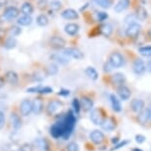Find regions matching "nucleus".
<instances>
[{
  "instance_id": "35",
  "label": "nucleus",
  "mask_w": 151,
  "mask_h": 151,
  "mask_svg": "<svg viewBox=\"0 0 151 151\" xmlns=\"http://www.w3.org/2000/svg\"><path fill=\"white\" fill-rule=\"evenodd\" d=\"M21 33H22V29L19 26H12L9 29V35L10 37H12V38L19 36Z\"/></svg>"
},
{
  "instance_id": "47",
  "label": "nucleus",
  "mask_w": 151,
  "mask_h": 151,
  "mask_svg": "<svg viewBox=\"0 0 151 151\" xmlns=\"http://www.w3.org/2000/svg\"><path fill=\"white\" fill-rule=\"evenodd\" d=\"M42 86H35V87H31L29 89H27V92H30V93H39L40 89H41Z\"/></svg>"
},
{
  "instance_id": "39",
  "label": "nucleus",
  "mask_w": 151,
  "mask_h": 151,
  "mask_svg": "<svg viewBox=\"0 0 151 151\" xmlns=\"http://www.w3.org/2000/svg\"><path fill=\"white\" fill-rule=\"evenodd\" d=\"M108 17H109V15H108V13L106 12H103V11H101V12H98L97 13V19H98L99 22H103L105 21V20L108 19Z\"/></svg>"
},
{
  "instance_id": "59",
  "label": "nucleus",
  "mask_w": 151,
  "mask_h": 151,
  "mask_svg": "<svg viewBox=\"0 0 151 151\" xmlns=\"http://www.w3.org/2000/svg\"><path fill=\"white\" fill-rule=\"evenodd\" d=\"M13 151H22L21 148H19V149H17V150H13Z\"/></svg>"
},
{
  "instance_id": "4",
  "label": "nucleus",
  "mask_w": 151,
  "mask_h": 151,
  "mask_svg": "<svg viewBox=\"0 0 151 151\" xmlns=\"http://www.w3.org/2000/svg\"><path fill=\"white\" fill-rule=\"evenodd\" d=\"M62 53L66 55L67 58H75V59H82L84 58L81 50L76 47H67V48H65V50H63Z\"/></svg>"
},
{
  "instance_id": "22",
  "label": "nucleus",
  "mask_w": 151,
  "mask_h": 151,
  "mask_svg": "<svg viewBox=\"0 0 151 151\" xmlns=\"http://www.w3.org/2000/svg\"><path fill=\"white\" fill-rule=\"evenodd\" d=\"M112 82L114 84L118 85V86H122L124 84L125 82V77L124 75L121 72H116L112 76Z\"/></svg>"
},
{
  "instance_id": "15",
  "label": "nucleus",
  "mask_w": 151,
  "mask_h": 151,
  "mask_svg": "<svg viewBox=\"0 0 151 151\" xmlns=\"http://www.w3.org/2000/svg\"><path fill=\"white\" fill-rule=\"evenodd\" d=\"M61 17L66 20H76V19H78L79 15L76 10L68 8V9H65L64 11H62Z\"/></svg>"
},
{
  "instance_id": "54",
  "label": "nucleus",
  "mask_w": 151,
  "mask_h": 151,
  "mask_svg": "<svg viewBox=\"0 0 151 151\" xmlns=\"http://www.w3.org/2000/svg\"><path fill=\"white\" fill-rule=\"evenodd\" d=\"M112 142H113V143H119V138L118 137H114L112 139Z\"/></svg>"
},
{
  "instance_id": "37",
  "label": "nucleus",
  "mask_w": 151,
  "mask_h": 151,
  "mask_svg": "<svg viewBox=\"0 0 151 151\" xmlns=\"http://www.w3.org/2000/svg\"><path fill=\"white\" fill-rule=\"evenodd\" d=\"M72 106H73V109L75 111L76 114H79L81 110V105H80V101L78 99H74L73 102H72Z\"/></svg>"
},
{
  "instance_id": "30",
  "label": "nucleus",
  "mask_w": 151,
  "mask_h": 151,
  "mask_svg": "<svg viewBox=\"0 0 151 151\" xmlns=\"http://www.w3.org/2000/svg\"><path fill=\"white\" fill-rule=\"evenodd\" d=\"M85 72H86L87 76H89L92 80H97V79H98V76H99L98 72H97V70L94 67H92V66L87 67L86 70H85Z\"/></svg>"
},
{
  "instance_id": "28",
  "label": "nucleus",
  "mask_w": 151,
  "mask_h": 151,
  "mask_svg": "<svg viewBox=\"0 0 151 151\" xmlns=\"http://www.w3.org/2000/svg\"><path fill=\"white\" fill-rule=\"evenodd\" d=\"M17 23H18L20 26H29L31 23H32V17L28 15H23L17 20Z\"/></svg>"
},
{
  "instance_id": "24",
  "label": "nucleus",
  "mask_w": 151,
  "mask_h": 151,
  "mask_svg": "<svg viewBox=\"0 0 151 151\" xmlns=\"http://www.w3.org/2000/svg\"><path fill=\"white\" fill-rule=\"evenodd\" d=\"M42 108H44V104H42V99L37 98L33 101V112L36 114V115H39V114L42 113Z\"/></svg>"
},
{
  "instance_id": "49",
  "label": "nucleus",
  "mask_w": 151,
  "mask_h": 151,
  "mask_svg": "<svg viewBox=\"0 0 151 151\" xmlns=\"http://www.w3.org/2000/svg\"><path fill=\"white\" fill-rule=\"evenodd\" d=\"M21 149H22V151H33L32 147H31L29 144H24L21 147Z\"/></svg>"
},
{
  "instance_id": "53",
  "label": "nucleus",
  "mask_w": 151,
  "mask_h": 151,
  "mask_svg": "<svg viewBox=\"0 0 151 151\" xmlns=\"http://www.w3.org/2000/svg\"><path fill=\"white\" fill-rule=\"evenodd\" d=\"M147 112H148V116H149V121H151V103L149 105V107H148Z\"/></svg>"
},
{
  "instance_id": "56",
  "label": "nucleus",
  "mask_w": 151,
  "mask_h": 151,
  "mask_svg": "<svg viewBox=\"0 0 151 151\" xmlns=\"http://www.w3.org/2000/svg\"><path fill=\"white\" fill-rule=\"evenodd\" d=\"M3 86V80H2V78L0 77V87Z\"/></svg>"
},
{
  "instance_id": "26",
  "label": "nucleus",
  "mask_w": 151,
  "mask_h": 151,
  "mask_svg": "<svg viewBox=\"0 0 151 151\" xmlns=\"http://www.w3.org/2000/svg\"><path fill=\"white\" fill-rule=\"evenodd\" d=\"M100 30V33L102 34V35H104L105 37H110L111 34L113 33V27L112 25L110 24H102L101 26L99 28Z\"/></svg>"
},
{
  "instance_id": "27",
  "label": "nucleus",
  "mask_w": 151,
  "mask_h": 151,
  "mask_svg": "<svg viewBox=\"0 0 151 151\" xmlns=\"http://www.w3.org/2000/svg\"><path fill=\"white\" fill-rule=\"evenodd\" d=\"M21 12L24 14V15H28L30 16L31 14L34 12V7L33 5L30 3V2H25L23 3L22 7H21Z\"/></svg>"
},
{
  "instance_id": "14",
  "label": "nucleus",
  "mask_w": 151,
  "mask_h": 151,
  "mask_svg": "<svg viewBox=\"0 0 151 151\" xmlns=\"http://www.w3.org/2000/svg\"><path fill=\"white\" fill-rule=\"evenodd\" d=\"M101 127L102 129L107 130V132H112L116 129V122L111 118H106L102 121Z\"/></svg>"
},
{
  "instance_id": "10",
  "label": "nucleus",
  "mask_w": 151,
  "mask_h": 151,
  "mask_svg": "<svg viewBox=\"0 0 151 151\" xmlns=\"http://www.w3.org/2000/svg\"><path fill=\"white\" fill-rule=\"evenodd\" d=\"M116 91H118V95L122 101H127L130 98V96H132V91H130L129 87L125 86V85L119 86Z\"/></svg>"
},
{
  "instance_id": "11",
  "label": "nucleus",
  "mask_w": 151,
  "mask_h": 151,
  "mask_svg": "<svg viewBox=\"0 0 151 151\" xmlns=\"http://www.w3.org/2000/svg\"><path fill=\"white\" fill-rule=\"evenodd\" d=\"M90 139L95 144H101L105 140V135L102 132L95 129L90 133Z\"/></svg>"
},
{
  "instance_id": "42",
  "label": "nucleus",
  "mask_w": 151,
  "mask_h": 151,
  "mask_svg": "<svg viewBox=\"0 0 151 151\" xmlns=\"http://www.w3.org/2000/svg\"><path fill=\"white\" fill-rule=\"evenodd\" d=\"M129 140H124V141H122V142H119V143H116V145L115 147H113L112 149H111V151H114V150H118V149H119V148H122V147H124V146H125L127 143H129Z\"/></svg>"
},
{
  "instance_id": "19",
  "label": "nucleus",
  "mask_w": 151,
  "mask_h": 151,
  "mask_svg": "<svg viewBox=\"0 0 151 151\" xmlns=\"http://www.w3.org/2000/svg\"><path fill=\"white\" fill-rule=\"evenodd\" d=\"M64 31L69 36H75L79 31V26L77 24H75V23H70V24L65 25Z\"/></svg>"
},
{
  "instance_id": "20",
  "label": "nucleus",
  "mask_w": 151,
  "mask_h": 151,
  "mask_svg": "<svg viewBox=\"0 0 151 151\" xmlns=\"http://www.w3.org/2000/svg\"><path fill=\"white\" fill-rule=\"evenodd\" d=\"M5 79H6V81L8 83L16 84L19 80V77H18V74H17L15 71L9 70V71H7L6 74H5Z\"/></svg>"
},
{
  "instance_id": "2",
  "label": "nucleus",
  "mask_w": 151,
  "mask_h": 151,
  "mask_svg": "<svg viewBox=\"0 0 151 151\" xmlns=\"http://www.w3.org/2000/svg\"><path fill=\"white\" fill-rule=\"evenodd\" d=\"M109 63L112 65L113 68H119L124 64V58L121 53L118 52H112L109 58Z\"/></svg>"
},
{
  "instance_id": "34",
  "label": "nucleus",
  "mask_w": 151,
  "mask_h": 151,
  "mask_svg": "<svg viewBox=\"0 0 151 151\" xmlns=\"http://www.w3.org/2000/svg\"><path fill=\"white\" fill-rule=\"evenodd\" d=\"M37 24H38L39 26H41V27L47 26V25L48 24L47 17L45 15H44V14H41V15L38 16V18H37Z\"/></svg>"
},
{
  "instance_id": "8",
  "label": "nucleus",
  "mask_w": 151,
  "mask_h": 151,
  "mask_svg": "<svg viewBox=\"0 0 151 151\" xmlns=\"http://www.w3.org/2000/svg\"><path fill=\"white\" fill-rule=\"evenodd\" d=\"M50 47L55 50H61L65 47V42L64 39H62L61 37H52V39L50 40Z\"/></svg>"
},
{
  "instance_id": "18",
  "label": "nucleus",
  "mask_w": 151,
  "mask_h": 151,
  "mask_svg": "<svg viewBox=\"0 0 151 151\" xmlns=\"http://www.w3.org/2000/svg\"><path fill=\"white\" fill-rule=\"evenodd\" d=\"M81 105V109H83L84 111H91V109L93 108V100L89 98V97L83 96L80 101Z\"/></svg>"
},
{
  "instance_id": "13",
  "label": "nucleus",
  "mask_w": 151,
  "mask_h": 151,
  "mask_svg": "<svg viewBox=\"0 0 151 151\" xmlns=\"http://www.w3.org/2000/svg\"><path fill=\"white\" fill-rule=\"evenodd\" d=\"M90 119L94 124H101L102 121H103V115H102L101 110L98 109H94L92 110V112L90 114Z\"/></svg>"
},
{
  "instance_id": "60",
  "label": "nucleus",
  "mask_w": 151,
  "mask_h": 151,
  "mask_svg": "<svg viewBox=\"0 0 151 151\" xmlns=\"http://www.w3.org/2000/svg\"><path fill=\"white\" fill-rule=\"evenodd\" d=\"M149 65H150V66H151V60L149 61Z\"/></svg>"
},
{
  "instance_id": "50",
  "label": "nucleus",
  "mask_w": 151,
  "mask_h": 151,
  "mask_svg": "<svg viewBox=\"0 0 151 151\" xmlns=\"http://www.w3.org/2000/svg\"><path fill=\"white\" fill-rule=\"evenodd\" d=\"M47 0H42V1H40V2H39L40 8H45V6H47Z\"/></svg>"
},
{
  "instance_id": "52",
  "label": "nucleus",
  "mask_w": 151,
  "mask_h": 151,
  "mask_svg": "<svg viewBox=\"0 0 151 151\" xmlns=\"http://www.w3.org/2000/svg\"><path fill=\"white\" fill-rule=\"evenodd\" d=\"M8 0H0V7L1 6H5L7 4Z\"/></svg>"
},
{
  "instance_id": "48",
  "label": "nucleus",
  "mask_w": 151,
  "mask_h": 151,
  "mask_svg": "<svg viewBox=\"0 0 151 151\" xmlns=\"http://www.w3.org/2000/svg\"><path fill=\"white\" fill-rule=\"evenodd\" d=\"M112 69H113V67H112V65L109 63V62L105 63V65H104V71H105V72H110Z\"/></svg>"
},
{
  "instance_id": "7",
  "label": "nucleus",
  "mask_w": 151,
  "mask_h": 151,
  "mask_svg": "<svg viewBox=\"0 0 151 151\" xmlns=\"http://www.w3.org/2000/svg\"><path fill=\"white\" fill-rule=\"evenodd\" d=\"M18 15H19V10L17 9L16 7L10 6V7H7L6 9L4 10L2 17H3L5 20H7V21H10V20H13V19H15L16 17H18Z\"/></svg>"
},
{
  "instance_id": "29",
  "label": "nucleus",
  "mask_w": 151,
  "mask_h": 151,
  "mask_svg": "<svg viewBox=\"0 0 151 151\" xmlns=\"http://www.w3.org/2000/svg\"><path fill=\"white\" fill-rule=\"evenodd\" d=\"M96 5H98L99 7L104 8V9H108L113 5V0H94Z\"/></svg>"
},
{
  "instance_id": "9",
  "label": "nucleus",
  "mask_w": 151,
  "mask_h": 151,
  "mask_svg": "<svg viewBox=\"0 0 151 151\" xmlns=\"http://www.w3.org/2000/svg\"><path fill=\"white\" fill-rule=\"evenodd\" d=\"M144 107H145V103L143 100L141 99H133L130 102V108L136 114L141 113L144 110Z\"/></svg>"
},
{
  "instance_id": "32",
  "label": "nucleus",
  "mask_w": 151,
  "mask_h": 151,
  "mask_svg": "<svg viewBox=\"0 0 151 151\" xmlns=\"http://www.w3.org/2000/svg\"><path fill=\"white\" fill-rule=\"evenodd\" d=\"M148 121H149V116H148L147 109L143 110L141 113L138 114V122H140L141 124H146V122H148Z\"/></svg>"
},
{
  "instance_id": "58",
  "label": "nucleus",
  "mask_w": 151,
  "mask_h": 151,
  "mask_svg": "<svg viewBox=\"0 0 151 151\" xmlns=\"http://www.w3.org/2000/svg\"><path fill=\"white\" fill-rule=\"evenodd\" d=\"M148 36H149L150 38H151V28L149 29V31H148Z\"/></svg>"
},
{
  "instance_id": "16",
  "label": "nucleus",
  "mask_w": 151,
  "mask_h": 151,
  "mask_svg": "<svg viewBox=\"0 0 151 151\" xmlns=\"http://www.w3.org/2000/svg\"><path fill=\"white\" fill-rule=\"evenodd\" d=\"M130 0H119L115 5V11L116 13H121L122 11L127 10L129 7Z\"/></svg>"
},
{
  "instance_id": "6",
  "label": "nucleus",
  "mask_w": 151,
  "mask_h": 151,
  "mask_svg": "<svg viewBox=\"0 0 151 151\" xmlns=\"http://www.w3.org/2000/svg\"><path fill=\"white\" fill-rule=\"evenodd\" d=\"M20 112L23 116H28L33 112V102L29 99H26L22 101L21 106H20Z\"/></svg>"
},
{
  "instance_id": "3",
  "label": "nucleus",
  "mask_w": 151,
  "mask_h": 151,
  "mask_svg": "<svg viewBox=\"0 0 151 151\" xmlns=\"http://www.w3.org/2000/svg\"><path fill=\"white\" fill-rule=\"evenodd\" d=\"M140 30H141V26L138 23H136V22L132 23V24H129L127 29H125V35L130 39H135L138 37L139 33H140Z\"/></svg>"
},
{
  "instance_id": "44",
  "label": "nucleus",
  "mask_w": 151,
  "mask_h": 151,
  "mask_svg": "<svg viewBox=\"0 0 151 151\" xmlns=\"http://www.w3.org/2000/svg\"><path fill=\"white\" fill-rule=\"evenodd\" d=\"M52 92V89L50 87H41V89L39 91V93H41V94H48Z\"/></svg>"
},
{
  "instance_id": "61",
  "label": "nucleus",
  "mask_w": 151,
  "mask_h": 151,
  "mask_svg": "<svg viewBox=\"0 0 151 151\" xmlns=\"http://www.w3.org/2000/svg\"><path fill=\"white\" fill-rule=\"evenodd\" d=\"M0 42H1V40H0Z\"/></svg>"
},
{
  "instance_id": "1",
  "label": "nucleus",
  "mask_w": 151,
  "mask_h": 151,
  "mask_svg": "<svg viewBox=\"0 0 151 151\" xmlns=\"http://www.w3.org/2000/svg\"><path fill=\"white\" fill-rule=\"evenodd\" d=\"M75 122L76 119L74 114L72 112H68L64 118H62L59 122H55V124L52 125L50 134L55 138H67L70 135V133L72 132L74 127H75Z\"/></svg>"
},
{
  "instance_id": "21",
  "label": "nucleus",
  "mask_w": 151,
  "mask_h": 151,
  "mask_svg": "<svg viewBox=\"0 0 151 151\" xmlns=\"http://www.w3.org/2000/svg\"><path fill=\"white\" fill-rule=\"evenodd\" d=\"M110 100H111V104H112V108L113 110L115 111L116 113H119L122 111V105H121V102H119V100L118 99V97L116 95H112L110 96Z\"/></svg>"
},
{
  "instance_id": "33",
  "label": "nucleus",
  "mask_w": 151,
  "mask_h": 151,
  "mask_svg": "<svg viewBox=\"0 0 151 151\" xmlns=\"http://www.w3.org/2000/svg\"><path fill=\"white\" fill-rule=\"evenodd\" d=\"M17 45V41L12 37H10V38H8L6 41L4 42V47L7 48V50H12L16 47Z\"/></svg>"
},
{
  "instance_id": "40",
  "label": "nucleus",
  "mask_w": 151,
  "mask_h": 151,
  "mask_svg": "<svg viewBox=\"0 0 151 151\" xmlns=\"http://www.w3.org/2000/svg\"><path fill=\"white\" fill-rule=\"evenodd\" d=\"M37 145L40 147V148H42V149H47L48 148V144L45 139H38V141H37Z\"/></svg>"
},
{
  "instance_id": "12",
  "label": "nucleus",
  "mask_w": 151,
  "mask_h": 151,
  "mask_svg": "<svg viewBox=\"0 0 151 151\" xmlns=\"http://www.w3.org/2000/svg\"><path fill=\"white\" fill-rule=\"evenodd\" d=\"M61 107H62V103L60 101L53 100V101L48 103L47 108V112L48 115H53V114L58 112Z\"/></svg>"
},
{
  "instance_id": "45",
  "label": "nucleus",
  "mask_w": 151,
  "mask_h": 151,
  "mask_svg": "<svg viewBox=\"0 0 151 151\" xmlns=\"http://www.w3.org/2000/svg\"><path fill=\"white\" fill-rule=\"evenodd\" d=\"M135 20H136V18H135L134 14H132V15L127 16V18H125V22L129 23V24H132V23H134Z\"/></svg>"
},
{
  "instance_id": "57",
  "label": "nucleus",
  "mask_w": 151,
  "mask_h": 151,
  "mask_svg": "<svg viewBox=\"0 0 151 151\" xmlns=\"http://www.w3.org/2000/svg\"><path fill=\"white\" fill-rule=\"evenodd\" d=\"M132 151H142L141 149H139V148H133Z\"/></svg>"
},
{
  "instance_id": "38",
  "label": "nucleus",
  "mask_w": 151,
  "mask_h": 151,
  "mask_svg": "<svg viewBox=\"0 0 151 151\" xmlns=\"http://www.w3.org/2000/svg\"><path fill=\"white\" fill-rule=\"evenodd\" d=\"M50 8H52V10H59L61 7V2L59 1V0H52V2H50Z\"/></svg>"
},
{
  "instance_id": "31",
  "label": "nucleus",
  "mask_w": 151,
  "mask_h": 151,
  "mask_svg": "<svg viewBox=\"0 0 151 151\" xmlns=\"http://www.w3.org/2000/svg\"><path fill=\"white\" fill-rule=\"evenodd\" d=\"M138 52L140 53L142 56L150 58L151 56V45H144V47H140L138 48Z\"/></svg>"
},
{
  "instance_id": "23",
  "label": "nucleus",
  "mask_w": 151,
  "mask_h": 151,
  "mask_svg": "<svg viewBox=\"0 0 151 151\" xmlns=\"http://www.w3.org/2000/svg\"><path fill=\"white\" fill-rule=\"evenodd\" d=\"M10 121H11V124L12 127H14L15 129H19L22 125V121L20 119V116L17 115L15 113H12L11 114V116H10Z\"/></svg>"
},
{
  "instance_id": "51",
  "label": "nucleus",
  "mask_w": 151,
  "mask_h": 151,
  "mask_svg": "<svg viewBox=\"0 0 151 151\" xmlns=\"http://www.w3.org/2000/svg\"><path fill=\"white\" fill-rule=\"evenodd\" d=\"M58 95H61V96H68V95H69V91H68V90H61L60 92L58 93Z\"/></svg>"
},
{
  "instance_id": "17",
  "label": "nucleus",
  "mask_w": 151,
  "mask_h": 151,
  "mask_svg": "<svg viewBox=\"0 0 151 151\" xmlns=\"http://www.w3.org/2000/svg\"><path fill=\"white\" fill-rule=\"evenodd\" d=\"M50 59H52V60L58 62V63H60V64H66L69 62V58H67V56L63 55L62 52L52 55H50Z\"/></svg>"
},
{
  "instance_id": "41",
  "label": "nucleus",
  "mask_w": 151,
  "mask_h": 151,
  "mask_svg": "<svg viewBox=\"0 0 151 151\" xmlns=\"http://www.w3.org/2000/svg\"><path fill=\"white\" fill-rule=\"evenodd\" d=\"M67 151H79L78 144L75 143V142H70L67 145Z\"/></svg>"
},
{
  "instance_id": "46",
  "label": "nucleus",
  "mask_w": 151,
  "mask_h": 151,
  "mask_svg": "<svg viewBox=\"0 0 151 151\" xmlns=\"http://www.w3.org/2000/svg\"><path fill=\"white\" fill-rule=\"evenodd\" d=\"M4 124H5V115L3 112L0 111V129H2L4 127Z\"/></svg>"
},
{
  "instance_id": "25",
  "label": "nucleus",
  "mask_w": 151,
  "mask_h": 151,
  "mask_svg": "<svg viewBox=\"0 0 151 151\" xmlns=\"http://www.w3.org/2000/svg\"><path fill=\"white\" fill-rule=\"evenodd\" d=\"M134 16H135L136 20L143 21V20H145L147 18V11L144 7L139 6V7H137V9H136V12L134 13Z\"/></svg>"
},
{
  "instance_id": "5",
  "label": "nucleus",
  "mask_w": 151,
  "mask_h": 151,
  "mask_svg": "<svg viewBox=\"0 0 151 151\" xmlns=\"http://www.w3.org/2000/svg\"><path fill=\"white\" fill-rule=\"evenodd\" d=\"M132 70L136 75H142L146 71V65L141 58H136L132 63Z\"/></svg>"
},
{
  "instance_id": "43",
  "label": "nucleus",
  "mask_w": 151,
  "mask_h": 151,
  "mask_svg": "<svg viewBox=\"0 0 151 151\" xmlns=\"http://www.w3.org/2000/svg\"><path fill=\"white\" fill-rule=\"evenodd\" d=\"M145 139H146V137H145L144 135H142V134H137V135H135V141L137 142L138 144L143 143V142L145 141Z\"/></svg>"
},
{
  "instance_id": "55",
  "label": "nucleus",
  "mask_w": 151,
  "mask_h": 151,
  "mask_svg": "<svg viewBox=\"0 0 151 151\" xmlns=\"http://www.w3.org/2000/svg\"><path fill=\"white\" fill-rule=\"evenodd\" d=\"M88 6H89V3H86V4H85V6H84V7L80 8V11H81V12H82V11H84V10L86 9V8L88 7Z\"/></svg>"
},
{
  "instance_id": "36",
  "label": "nucleus",
  "mask_w": 151,
  "mask_h": 151,
  "mask_svg": "<svg viewBox=\"0 0 151 151\" xmlns=\"http://www.w3.org/2000/svg\"><path fill=\"white\" fill-rule=\"evenodd\" d=\"M47 71L48 75H55V74H56L58 72V66L55 63H52L47 66Z\"/></svg>"
}]
</instances>
